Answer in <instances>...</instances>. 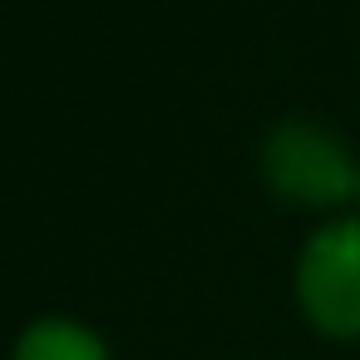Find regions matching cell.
Masks as SVG:
<instances>
[{"label": "cell", "mask_w": 360, "mask_h": 360, "mask_svg": "<svg viewBox=\"0 0 360 360\" xmlns=\"http://www.w3.org/2000/svg\"><path fill=\"white\" fill-rule=\"evenodd\" d=\"M296 286L326 330H360V222L321 227L301 252Z\"/></svg>", "instance_id": "obj_1"}, {"label": "cell", "mask_w": 360, "mask_h": 360, "mask_svg": "<svg viewBox=\"0 0 360 360\" xmlns=\"http://www.w3.org/2000/svg\"><path fill=\"white\" fill-rule=\"evenodd\" d=\"M266 178L286 193V198H306V202H330L355 183V168L345 158V148L306 124V119H281L266 134Z\"/></svg>", "instance_id": "obj_2"}, {"label": "cell", "mask_w": 360, "mask_h": 360, "mask_svg": "<svg viewBox=\"0 0 360 360\" xmlns=\"http://www.w3.org/2000/svg\"><path fill=\"white\" fill-rule=\"evenodd\" d=\"M15 360H104V350H99V340L84 326L45 316V321H30L20 330Z\"/></svg>", "instance_id": "obj_3"}]
</instances>
